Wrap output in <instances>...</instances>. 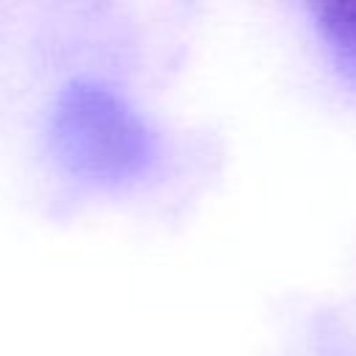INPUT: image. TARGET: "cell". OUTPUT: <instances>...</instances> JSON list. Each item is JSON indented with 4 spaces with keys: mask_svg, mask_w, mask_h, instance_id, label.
<instances>
[{
    "mask_svg": "<svg viewBox=\"0 0 356 356\" xmlns=\"http://www.w3.org/2000/svg\"><path fill=\"white\" fill-rule=\"evenodd\" d=\"M325 36L356 61V3H323L314 8Z\"/></svg>",
    "mask_w": 356,
    "mask_h": 356,
    "instance_id": "obj_2",
    "label": "cell"
},
{
    "mask_svg": "<svg viewBox=\"0 0 356 356\" xmlns=\"http://www.w3.org/2000/svg\"><path fill=\"white\" fill-rule=\"evenodd\" d=\"M53 150L67 170L95 181H120L139 172L150 156L142 120L108 89L75 83L53 111Z\"/></svg>",
    "mask_w": 356,
    "mask_h": 356,
    "instance_id": "obj_1",
    "label": "cell"
}]
</instances>
